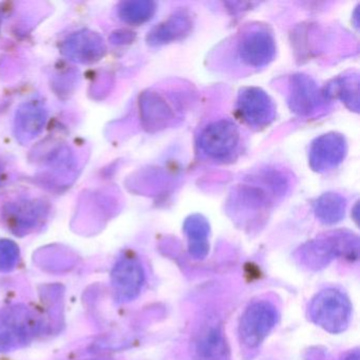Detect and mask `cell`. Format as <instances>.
Returning a JSON list of instances; mask_svg holds the SVG:
<instances>
[{"label":"cell","mask_w":360,"mask_h":360,"mask_svg":"<svg viewBox=\"0 0 360 360\" xmlns=\"http://www.w3.org/2000/svg\"><path fill=\"white\" fill-rule=\"evenodd\" d=\"M359 257V241L356 236L347 233H336L309 242L299 250L301 264L311 269L326 266L333 259L345 258L357 260Z\"/></svg>","instance_id":"1"},{"label":"cell","mask_w":360,"mask_h":360,"mask_svg":"<svg viewBox=\"0 0 360 360\" xmlns=\"http://www.w3.org/2000/svg\"><path fill=\"white\" fill-rule=\"evenodd\" d=\"M311 321L330 334L345 332L352 319V304L340 290L326 288L318 292L309 307Z\"/></svg>","instance_id":"2"},{"label":"cell","mask_w":360,"mask_h":360,"mask_svg":"<svg viewBox=\"0 0 360 360\" xmlns=\"http://www.w3.org/2000/svg\"><path fill=\"white\" fill-rule=\"evenodd\" d=\"M37 316L22 304L8 307L0 314V351H13L24 347L39 332Z\"/></svg>","instance_id":"3"},{"label":"cell","mask_w":360,"mask_h":360,"mask_svg":"<svg viewBox=\"0 0 360 360\" xmlns=\"http://www.w3.org/2000/svg\"><path fill=\"white\" fill-rule=\"evenodd\" d=\"M278 317L277 309L269 301L252 303L240 319V340L250 349L259 347L275 328Z\"/></svg>","instance_id":"4"},{"label":"cell","mask_w":360,"mask_h":360,"mask_svg":"<svg viewBox=\"0 0 360 360\" xmlns=\"http://www.w3.org/2000/svg\"><path fill=\"white\" fill-rule=\"evenodd\" d=\"M240 132L233 122L222 120L208 125L199 138V148L203 155L214 161H227L237 153Z\"/></svg>","instance_id":"5"},{"label":"cell","mask_w":360,"mask_h":360,"mask_svg":"<svg viewBox=\"0 0 360 360\" xmlns=\"http://www.w3.org/2000/svg\"><path fill=\"white\" fill-rule=\"evenodd\" d=\"M145 282L142 263L134 256H124L111 271V283L115 297L121 302L134 300L139 296Z\"/></svg>","instance_id":"6"},{"label":"cell","mask_w":360,"mask_h":360,"mask_svg":"<svg viewBox=\"0 0 360 360\" xmlns=\"http://www.w3.org/2000/svg\"><path fill=\"white\" fill-rule=\"evenodd\" d=\"M237 108L240 117L252 127H266L275 119L273 101L258 88L242 90L238 98Z\"/></svg>","instance_id":"7"},{"label":"cell","mask_w":360,"mask_h":360,"mask_svg":"<svg viewBox=\"0 0 360 360\" xmlns=\"http://www.w3.org/2000/svg\"><path fill=\"white\" fill-rule=\"evenodd\" d=\"M238 52L244 64L252 68H261L266 66L275 56V39L265 29H256L242 37Z\"/></svg>","instance_id":"8"},{"label":"cell","mask_w":360,"mask_h":360,"mask_svg":"<svg viewBox=\"0 0 360 360\" xmlns=\"http://www.w3.org/2000/svg\"><path fill=\"white\" fill-rule=\"evenodd\" d=\"M347 144L340 134H328L316 139L309 150V163L316 172H326L345 159Z\"/></svg>","instance_id":"9"},{"label":"cell","mask_w":360,"mask_h":360,"mask_svg":"<svg viewBox=\"0 0 360 360\" xmlns=\"http://www.w3.org/2000/svg\"><path fill=\"white\" fill-rule=\"evenodd\" d=\"M195 352L201 360L229 359V345L218 323L208 324L200 332L195 342Z\"/></svg>","instance_id":"10"},{"label":"cell","mask_w":360,"mask_h":360,"mask_svg":"<svg viewBox=\"0 0 360 360\" xmlns=\"http://www.w3.org/2000/svg\"><path fill=\"white\" fill-rule=\"evenodd\" d=\"M290 94V108L300 115L309 113L320 102V92L316 84L304 75H297L292 79Z\"/></svg>","instance_id":"11"},{"label":"cell","mask_w":360,"mask_h":360,"mask_svg":"<svg viewBox=\"0 0 360 360\" xmlns=\"http://www.w3.org/2000/svg\"><path fill=\"white\" fill-rule=\"evenodd\" d=\"M184 231L188 238L189 254L197 260L205 258L210 252V224L207 220L200 214H193L185 221Z\"/></svg>","instance_id":"12"},{"label":"cell","mask_w":360,"mask_h":360,"mask_svg":"<svg viewBox=\"0 0 360 360\" xmlns=\"http://www.w3.org/2000/svg\"><path fill=\"white\" fill-rule=\"evenodd\" d=\"M191 28V20L185 13H178L160 25L150 33L151 44H166L184 37Z\"/></svg>","instance_id":"13"},{"label":"cell","mask_w":360,"mask_h":360,"mask_svg":"<svg viewBox=\"0 0 360 360\" xmlns=\"http://www.w3.org/2000/svg\"><path fill=\"white\" fill-rule=\"evenodd\" d=\"M345 201L337 193H326L315 203L316 217L324 224H335L345 217Z\"/></svg>","instance_id":"14"},{"label":"cell","mask_w":360,"mask_h":360,"mask_svg":"<svg viewBox=\"0 0 360 360\" xmlns=\"http://www.w3.org/2000/svg\"><path fill=\"white\" fill-rule=\"evenodd\" d=\"M45 115L43 110L37 106L28 105L26 109L20 111L18 117V128L24 134H37L43 128Z\"/></svg>","instance_id":"15"},{"label":"cell","mask_w":360,"mask_h":360,"mask_svg":"<svg viewBox=\"0 0 360 360\" xmlns=\"http://www.w3.org/2000/svg\"><path fill=\"white\" fill-rule=\"evenodd\" d=\"M153 13H155V6L151 3L128 4L122 9V16L124 20L129 22H136V24L150 20Z\"/></svg>","instance_id":"16"},{"label":"cell","mask_w":360,"mask_h":360,"mask_svg":"<svg viewBox=\"0 0 360 360\" xmlns=\"http://www.w3.org/2000/svg\"><path fill=\"white\" fill-rule=\"evenodd\" d=\"M20 250L9 240H0V271H9L18 264Z\"/></svg>","instance_id":"17"},{"label":"cell","mask_w":360,"mask_h":360,"mask_svg":"<svg viewBox=\"0 0 360 360\" xmlns=\"http://www.w3.org/2000/svg\"><path fill=\"white\" fill-rule=\"evenodd\" d=\"M349 79H347V83H342L339 88V94L341 96V100L345 101V103L355 102V104H358V87L354 88L353 86L358 85L357 82L353 84V79L352 83H349Z\"/></svg>","instance_id":"18"},{"label":"cell","mask_w":360,"mask_h":360,"mask_svg":"<svg viewBox=\"0 0 360 360\" xmlns=\"http://www.w3.org/2000/svg\"><path fill=\"white\" fill-rule=\"evenodd\" d=\"M342 360H360V354L358 349H355V351L349 352Z\"/></svg>","instance_id":"19"},{"label":"cell","mask_w":360,"mask_h":360,"mask_svg":"<svg viewBox=\"0 0 360 360\" xmlns=\"http://www.w3.org/2000/svg\"><path fill=\"white\" fill-rule=\"evenodd\" d=\"M91 360H107V359H91Z\"/></svg>","instance_id":"20"}]
</instances>
